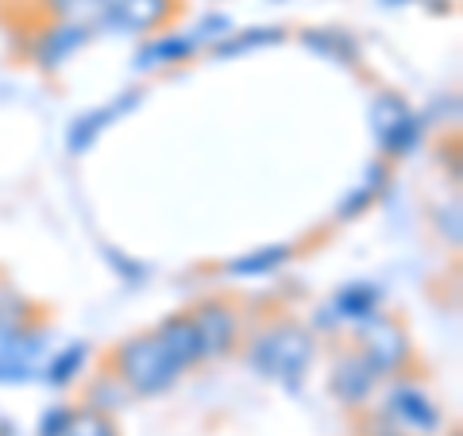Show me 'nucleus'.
Wrapping results in <instances>:
<instances>
[{
  "label": "nucleus",
  "instance_id": "f8f14e48",
  "mask_svg": "<svg viewBox=\"0 0 463 436\" xmlns=\"http://www.w3.org/2000/svg\"><path fill=\"white\" fill-rule=\"evenodd\" d=\"M379 309H383V289L374 282H347L328 301L332 321H344V325H364Z\"/></svg>",
  "mask_w": 463,
  "mask_h": 436
},
{
  "label": "nucleus",
  "instance_id": "a211bd4d",
  "mask_svg": "<svg viewBox=\"0 0 463 436\" xmlns=\"http://www.w3.org/2000/svg\"><path fill=\"white\" fill-rule=\"evenodd\" d=\"M51 20H66V24H97L105 16L109 0H35Z\"/></svg>",
  "mask_w": 463,
  "mask_h": 436
},
{
  "label": "nucleus",
  "instance_id": "2eb2a0df",
  "mask_svg": "<svg viewBox=\"0 0 463 436\" xmlns=\"http://www.w3.org/2000/svg\"><path fill=\"white\" fill-rule=\"evenodd\" d=\"M298 39L306 43V47H309L313 54L328 58V62L347 66V62H355V58H359L355 39L347 35V32H336V27H306V32H301Z\"/></svg>",
  "mask_w": 463,
  "mask_h": 436
},
{
  "label": "nucleus",
  "instance_id": "393cba45",
  "mask_svg": "<svg viewBox=\"0 0 463 436\" xmlns=\"http://www.w3.org/2000/svg\"><path fill=\"white\" fill-rule=\"evenodd\" d=\"M0 436H16V429H12V421L0 413Z\"/></svg>",
  "mask_w": 463,
  "mask_h": 436
},
{
  "label": "nucleus",
  "instance_id": "0eeeda50",
  "mask_svg": "<svg viewBox=\"0 0 463 436\" xmlns=\"http://www.w3.org/2000/svg\"><path fill=\"white\" fill-rule=\"evenodd\" d=\"M182 12H185V0H109L105 16L97 24L116 27V32H128V35H151L174 24Z\"/></svg>",
  "mask_w": 463,
  "mask_h": 436
},
{
  "label": "nucleus",
  "instance_id": "1a4fd4ad",
  "mask_svg": "<svg viewBox=\"0 0 463 436\" xmlns=\"http://www.w3.org/2000/svg\"><path fill=\"white\" fill-rule=\"evenodd\" d=\"M379 374H374V367L355 352V347H347V352L336 355V363H332L328 371V394L336 398L344 410H364V405L371 402V394L379 390Z\"/></svg>",
  "mask_w": 463,
  "mask_h": 436
},
{
  "label": "nucleus",
  "instance_id": "9b49d317",
  "mask_svg": "<svg viewBox=\"0 0 463 436\" xmlns=\"http://www.w3.org/2000/svg\"><path fill=\"white\" fill-rule=\"evenodd\" d=\"M155 340L163 344V352L174 363H178V371H190L201 363V340H197V328H194L190 313H170L166 321H158Z\"/></svg>",
  "mask_w": 463,
  "mask_h": 436
},
{
  "label": "nucleus",
  "instance_id": "ddd939ff",
  "mask_svg": "<svg viewBox=\"0 0 463 436\" xmlns=\"http://www.w3.org/2000/svg\"><path fill=\"white\" fill-rule=\"evenodd\" d=\"M201 51V39L190 32H170V35H155L139 47L136 66L139 70H163V66H182Z\"/></svg>",
  "mask_w": 463,
  "mask_h": 436
},
{
  "label": "nucleus",
  "instance_id": "f03ea898",
  "mask_svg": "<svg viewBox=\"0 0 463 436\" xmlns=\"http://www.w3.org/2000/svg\"><path fill=\"white\" fill-rule=\"evenodd\" d=\"M105 371L120 383L132 398H158L182 379L178 363H174L155 332H136V336L120 340L105 359Z\"/></svg>",
  "mask_w": 463,
  "mask_h": 436
},
{
  "label": "nucleus",
  "instance_id": "6ab92c4d",
  "mask_svg": "<svg viewBox=\"0 0 463 436\" xmlns=\"http://www.w3.org/2000/svg\"><path fill=\"white\" fill-rule=\"evenodd\" d=\"M379 190H383V163H374V166H367V182H364V185H355V190L340 201L336 221H352V216H364V213L374 205Z\"/></svg>",
  "mask_w": 463,
  "mask_h": 436
},
{
  "label": "nucleus",
  "instance_id": "5701e85b",
  "mask_svg": "<svg viewBox=\"0 0 463 436\" xmlns=\"http://www.w3.org/2000/svg\"><path fill=\"white\" fill-rule=\"evenodd\" d=\"M359 436H405V432L383 410H367L359 413Z\"/></svg>",
  "mask_w": 463,
  "mask_h": 436
},
{
  "label": "nucleus",
  "instance_id": "39448f33",
  "mask_svg": "<svg viewBox=\"0 0 463 436\" xmlns=\"http://www.w3.org/2000/svg\"><path fill=\"white\" fill-rule=\"evenodd\" d=\"M197 340H201V363L224 359L240 347V309L228 298H205L190 309Z\"/></svg>",
  "mask_w": 463,
  "mask_h": 436
},
{
  "label": "nucleus",
  "instance_id": "423d86ee",
  "mask_svg": "<svg viewBox=\"0 0 463 436\" xmlns=\"http://www.w3.org/2000/svg\"><path fill=\"white\" fill-rule=\"evenodd\" d=\"M379 410L394 421L405 436H437L444 429V413L440 405L432 402L417 383H402L394 379V386L386 390V402Z\"/></svg>",
  "mask_w": 463,
  "mask_h": 436
},
{
  "label": "nucleus",
  "instance_id": "4468645a",
  "mask_svg": "<svg viewBox=\"0 0 463 436\" xmlns=\"http://www.w3.org/2000/svg\"><path fill=\"white\" fill-rule=\"evenodd\" d=\"M298 247L289 243H267V247H255V251H243L240 259H228L224 270L236 274V279H259V274H274L282 263H289Z\"/></svg>",
  "mask_w": 463,
  "mask_h": 436
},
{
  "label": "nucleus",
  "instance_id": "412c9836",
  "mask_svg": "<svg viewBox=\"0 0 463 436\" xmlns=\"http://www.w3.org/2000/svg\"><path fill=\"white\" fill-rule=\"evenodd\" d=\"M128 398H132V394H128V390H124V386L116 383L112 374L105 371V374H100V379L90 386V394H85V402H81V405H93V410L112 413V410H120V405H124Z\"/></svg>",
  "mask_w": 463,
  "mask_h": 436
},
{
  "label": "nucleus",
  "instance_id": "f257e3e1",
  "mask_svg": "<svg viewBox=\"0 0 463 436\" xmlns=\"http://www.w3.org/2000/svg\"><path fill=\"white\" fill-rule=\"evenodd\" d=\"M243 359H248V367L259 374V379H270V383H282L286 390H298L306 383V374L317 359V340L306 325L294 321V317H274L270 325H263L251 336Z\"/></svg>",
  "mask_w": 463,
  "mask_h": 436
},
{
  "label": "nucleus",
  "instance_id": "4be33fe9",
  "mask_svg": "<svg viewBox=\"0 0 463 436\" xmlns=\"http://www.w3.org/2000/svg\"><path fill=\"white\" fill-rule=\"evenodd\" d=\"M70 417H74V405H66V402L51 405V410L39 417V429H35V436H66V429H70Z\"/></svg>",
  "mask_w": 463,
  "mask_h": 436
},
{
  "label": "nucleus",
  "instance_id": "7ed1b4c3",
  "mask_svg": "<svg viewBox=\"0 0 463 436\" xmlns=\"http://www.w3.org/2000/svg\"><path fill=\"white\" fill-rule=\"evenodd\" d=\"M355 352L371 363L379 379H402L413 367V336L394 313H374L371 321L355 325Z\"/></svg>",
  "mask_w": 463,
  "mask_h": 436
},
{
  "label": "nucleus",
  "instance_id": "6e6552de",
  "mask_svg": "<svg viewBox=\"0 0 463 436\" xmlns=\"http://www.w3.org/2000/svg\"><path fill=\"white\" fill-rule=\"evenodd\" d=\"M90 39H93V27L90 24L51 20V24H43L39 32H35L32 47H27V58H32L43 74H54V70H62Z\"/></svg>",
  "mask_w": 463,
  "mask_h": 436
},
{
  "label": "nucleus",
  "instance_id": "9d476101",
  "mask_svg": "<svg viewBox=\"0 0 463 436\" xmlns=\"http://www.w3.org/2000/svg\"><path fill=\"white\" fill-rule=\"evenodd\" d=\"M143 100V90H124L120 97H112L109 105H100V109H93V112H85V116H78L74 124H70V139H66V147L74 151V155H81V151H90L93 143L109 132V128L120 120V116H128L136 105Z\"/></svg>",
  "mask_w": 463,
  "mask_h": 436
},
{
  "label": "nucleus",
  "instance_id": "aec40b11",
  "mask_svg": "<svg viewBox=\"0 0 463 436\" xmlns=\"http://www.w3.org/2000/svg\"><path fill=\"white\" fill-rule=\"evenodd\" d=\"M66 436H120V425H116V413L93 410V405H74Z\"/></svg>",
  "mask_w": 463,
  "mask_h": 436
},
{
  "label": "nucleus",
  "instance_id": "f3484780",
  "mask_svg": "<svg viewBox=\"0 0 463 436\" xmlns=\"http://www.w3.org/2000/svg\"><path fill=\"white\" fill-rule=\"evenodd\" d=\"M286 32L282 27H248V32H240V35H224L221 43H213V54L216 58H236V54H248L255 47H274V43H282Z\"/></svg>",
  "mask_w": 463,
  "mask_h": 436
},
{
  "label": "nucleus",
  "instance_id": "b1692460",
  "mask_svg": "<svg viewBox=\"0 0 463 436\" xmlns=\"http://www.w3.org/2000/svg\"><path fill=\"white\" fill-rule=\"evenodd\" d=\"M437 228L440 236L448 240V247H459V201H452V205H440L437 209Z\"/></svg>",
  "mask_w": 463,
  "mask_h": 436
},
{
  "label": "nucleus",
  "instance_id": "20e7f679",
  "mask_svg": "<svg viewBox=\"0 0 463 436\" xmlns=\"http://www.w3.org/2000/svg\"><path fill=\"white\" fill-rule=\"evenodd\" d=\"M371 132L383 155L405 158L421 143V120L398 93H379L371 105Z\"/></svg>",
  "mask_w": 463,
  "mask_h": 436
},
{
  "label": "nucleus",
  "instance_id": "dca6fc26",
  "mask_svg": "<svg viewBox=\"0 0 463 436\" xmlns=\"http://www.w3.org/2000/svg\"><path fill=\"white\" fill-rule=\"evenodd\" d=\"M85 359H90V347H85L81 340L78 344H66L62 352H54L47 359V367H43V379H47L54 390H62V386H70L85 371Z\"/></svg>",
  "mask_w": 463,
  "mask_h": 436
}]
</instances>
